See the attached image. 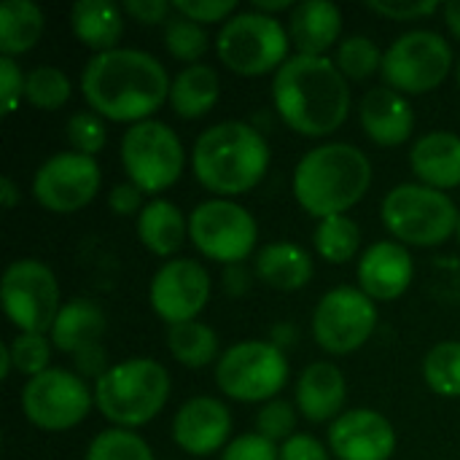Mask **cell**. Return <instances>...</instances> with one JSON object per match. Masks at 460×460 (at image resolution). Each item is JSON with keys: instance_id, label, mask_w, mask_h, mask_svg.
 Listing matches in <instances>:
<instances>
[{"instance_id": "5bb4252c", "label": "cell", "mask_w": 460, "mask_h": 460, "mask_svg": "<svg viewBox=\"0 0 460 460\" xmlns=\"http://www.w3.org/2000/svg\"><path fill=\"white\" fill-rule=\"evenodd\" d=\"M94 407V391L86 380L70 369L51 367L43 375L32 377L22 388V412L24 418L49 434H62L86 420Z\"/></svg>"}, {"instance_id": "681fc988", "label": "cell", "mask_w": 460, "mask_h": 460, "mask_svg": "<svg viewBox=\"0 0 460 460\" xmlns=\"http://www.w3.org/2000/svg\"><path fill=\"white\" fill-rule=\"evenodd\" d=\"M19 202H22V189L16 186L13 178L3 175V178H0V205H3L5 210H13Z\"/></svg>"}, {"instance_id": "8fae6325", "label": "cell", "mask_w": 460, "mask_h": 460, "mask_svg": "<svg viewBox=\"0 0 460 460\" xmlns=\"http://www.w3.org/2000/svg\"><path fill=\"white\" fill-rule=\"evenodd\" d=\"M0 302L19 334H49L65 305L54 270L38 259H16L5 267Z\"/></svg>"}, {"instance_id": "7a4b0ae2", "label": "cell", "mask_w": 460, "mask_h": 460, "mask_svg": "<svg viewBox=\"0 0 460 460\" xmlns=\"http://www.w3.org/2000/svg\"><path fill=\"white\" fill-rule=\"evenodd\" d=\"M350 86L329 57L294 54L272 78V105L302 137H329L350 116Z\"/></svg>"}, {"instance_id": "2e32d148", "label": "cell", "mask_w": 460, "mask_h": 460, "mask_svg": "<svg viewBox=\"0 0 460 460\" xmlns=\"http://www.w3.org/2000/svg\"><path fill=\"white\" fill-rule=\"evenodd\" d=\"M210 272L197 259H170L154 272L148 302L167 326H175L197 321L210 302Z\"/></svg>"}, {"instance_id": "ba28073f", "label": "cell", "mask_w": 460, "mask_h": 460, "mask_svg": "<svg viewBox=\"0 0 460 460\" xmlns=\"http://www.w3.org/2000/svg\"><path fill=\"white\" fill-rule=\"evenodd\" d=\"M288 358L270 340H243L229 345L216 364V385L243 404H267L288 383Z\"/></svg>"}, {"instance_id": "f35d334b", "label": "cell", "mask_w": 460, "mask_h": 460, "mask_svg": "<svg viewBox=\"0 0 460 460\" xmlns=\"http://www.w3.org/2000/svg\"><path fill=\"white\" fill-rule=\"evenodd\" d=\"M296 423H299V410L288 399H272L261 404V410L256 412V434L275 445L288 442L296 434Z\"/></svg>"}, {"instance_id": "f546056e", "label": "cell", "mask_w": 460, "mask_h": 460, "mask_svg": "<svg viewBox=\"0 0 460 460\" xmlns=\"http://www.w3.org/2000/svg\"><path fill=\"white\" fill-rule=\"evenodd\" d=\"M167 350L186 369H205L221 358L218 334L202 321L167 326Z\"/></svg>"}, {"instance_id": "f907efd6", "label": "cell", "mask_w": 460, "mask_h": 460, "mask_svg": "<svg viewBox=\"0 0 460 460\" xmlns=\"http://www.w3.org/2000/svg\"><path fill=\"white\" fill-rule=\"evenodd\" d=\"M294 340H296V329H294V323H288V321L278 323V326L272 329V334H270V342H272V345H278L280 350L291 348V345H294Z\"/></svg>"}, {"instance_id": "74e56055", "label": "cell", "mask_w": 460, "mask_h": 460, "mask_svg": "<svg viewBox=\"0 0 460 460\" xmlns=\"http://www.w3.org/2000/svg\"><path fill=\"white\" fill-rule=\"evenodd\" d=\"M65 135H67V143L75 154L97 156L108 143V124L94 111H78L67 119Z\"/></svg>"}, {"instance_id": "484cf974", "label": "cell", "mask_w": 460, "mask_h": 460, "mask_svg": "<svg viewBox=\"0 0 460 460\" xmlns=\"http://www.w3.org/2000/svg\"><path fill=\"white\" fill-rule=\"evenodd\" d=\"M127 13L121 5L111 0H78L70 8V30L81 46L94 54H105L119 49L124 38Z\"/></svg>"}, {"instance_id": "cb8c5ba5", "label": "cell", "mask_w": 460, "mask_h": 460, "mask_svg": "<svg viewBox=\"0 0 460 460\" xmlns=\"http://www.w3.org/2000/svg\"><path fill=\"white\" fill-rule=\"evenodd\" d=\"M105 334H108L105 310L94 299L75 296L62 305V310L49 332V340H51L54 350L67 353L73 358L94 345H102Z\"/></svg>"}, {"instance_id": "83f0119b", "label": "cell", "mask_w": 460, "mask_h": 460, "mask_svg": "<svg viewBox=\"0 0 460 460\" xmlns=\"http://www.w3.org/2000/svg\"><path fill=\"white\" fill-rule=\"evenodd\" d=\"M218 97H221V78L216 67L205 62L186 65L172 78V86H170V105L186 121L208 116L216 108Z\"/></svg>"}, {"instance_id": "b9f144b4", "label": "cell", "mask_w": 460, "mask_h": 460, "mask_svg": "<svg viewBox=\"0 0 460 460\" xmlns=\"http://www.w3.org/2000/svg\"><path fill=\"white\" fill-rule=\"evenodd\" d=\"M218 460H280V447L264 437L253 434H240L232 439Z\"/></svg>"}, {"instance_id": "52a82bcc", "label": "cell", "mask_w": 460, "mask_h": 460, "mask_svg": "<svg viewBox=\"0 0 460 460\" xmlns=\"http://www.w3.org/2000/svg\"><path fill=\"white\" fill-rule=\"evenodd\" d=\"M288 27L278 16L259 11H237L229 22L221 24L216 38L218 62L245 78L278 73L291 57Z\"/></svg>"}, {"instance_id": "277c9868", "label": "cell", "mask_w": 460, "mask_h": 460, "mask_svg": "<svg viewBox=\"0 0 460 460\" xmlns=\"http://www.w3.org/2000/svg\"><path fill=\"white\" fill-rule=\"evenodd\" d=\"M372 186V162L353 143H323L310 148L294 167L291 189L299 208L323 221L345 216Z\"/></svg>"}, {"instance_id": "db71d44e", "label": "cell", "mask_w": 460, "mask_h": 460, "mask_svg": "<svg viewBox=\"0 0 460 460\" xmlns=\"http://www.w3.org/2000/svg\"><path fill=\"white\" fill-rule=\"evenodd\" d=\"M11 372H13V361H11V348L5 342L0 345V380H8Z\"/></svg>"}, {"instance_id": "7dc6e473", "label": "cell", "mask_w": 460, "mask_h": 460, "mask_svg": "<svg viewBox=\"0 0 460 460\" xmlns=\"http://www.w3.org/2000/svg\"><path fill=\"white\" fill-rule=\"evenodd\" d=\"M73 367H75V375H81L84 380H94V383H97L113 364H108L105 348H102V345H94V348H89V350L73 356Z\"/></svg>"}, {"instance_id": "30bf717a", "label": "cell", "mask_w": 460, "mask_h": 460, "mask_svg": "<svg viewBox=\"0 0 460 460\" xmlns=\"http://www.w3.org/2000/svg\"><path fill=\"white\" fill-rule=\"evenodd\" d=\"M189 240L199 256L216 264H245L256 256L259 224L240 202L213 197L189 213Z\"/></svg>"}, {"instance_id": "d6986e66", "label": "cell", "mask_w": 460, "mask_h": 460, "mask_svg": "<svg viewBox=\"0 0 460 460\" xmlns=\"http://www.w3.org/2000/svg\"><path fill=\"white\" fill-rule=\"evenodd\" d=\"M358 288L375 302H394L404 296L415 278V261L407 245L396 240H380L369 245L358 259Z\"/></svg>"}, {"instance_id": "3957f363", "label": "cell", "mask_w": 460, "mask_h": 460, "mask_svg": "<svg viewBox=\"0 0 460 460\" xmlns=\"http://www.w3.org/2000/svg\"><path fill=\"white\" fill-rule=\"evenodd\" d=\"M270 143L248 121H218L208 127L191 151V170L202 189L221 199L253 191L270 170Z\"/></svg>"}, {"instance_id": "f6af8a7d", "label": "cell", "mask_w": 460, "mask_h": 460, "mask_svg": "<svg viewBox=\"0 0 460 460\" xmlns=\"http://www.w3.org/2000/svg\"><path fill=\"white\" fill-rule=\"evenodd\" d=\"M121 8L137 24H167L170 16L175 13L172 3L167 0H127Z\"/></svg>"}, {"instance_id": "f1b7e54d", "label": "cell", "mask_w": 460, "mask_h": 460, "mask_svg": "<svg viewBox=\"0 0 460 460\" xmlns=\"http://www.w3.org/2000/svg\"><path fill=\"white\" fill-rule=\"evenodd\" d=\"M46 13L32 0H5L0 5V57H22L38 46Z\"/></svg>"}, {"instance_id": "e0dca14e", "label": "cell", "mask_w": 460, "mask_h": 460, "mask_svg": "<svg viewBox=\"0 0 460 460\" xmlns=\"http://www.w3.org/2000/svg\"><path fill=\"white\" fill-rule=\"evenodd\" d=\"M329 450L337 460H391L396 453V429L377 410H345L329 426Z\"/></svg>"}, {"instance_id": "4fadbf2b", "label": "cell", "mask_w": 460, "mask_h": 460, "mask_svg": "<svg viewBox=\"0 0 460 460\" xmlns=\"http://www.w3.org/2000/svg\"><path fill=\"white\" fill-rule=\"evenodd\" d=\"M380 313L358 286H337L321 296L313 310V340L329 356L361 350L377 332Z\"/></svg>"}, {"instance_id": "9c48e42d", "label": "cell", "mask_w": 460, "mask_h": 460, "mask_svg": "<svg viewBox=\"0 0 460 460\" xmlns=\"http://www.w3.org/2000/svg\"><path fill=\"white\" fill-rule=\"evenodd\" d=\"M127 181L143 194H162L172 189L186 167V148L178 132L156 119L132 124L119 146Z\"/></svg>"}, {"instance_id": "1f68e13d", "label": "cell", "mask_w": 460, "mask_h": 460, "mask_svg": "<svg viewBox=\"0 0 460 460\" xmlns=\"http://www.w3.org/2000/svg\"><path fill=\"white\" fill-rule=\"evenodd\" d=\"M426 385L445 399H460V340L437 342L423 358Z\"/></svg>"}, {"instance_id": "7402d4cb", "label": "cell", "mask_w": 460, "mask_h": 460, "mask_svg": "<svg viewBox=\"0 0 460 460\" xmlns=\"http://www.w3.org/2000/svg\"><path fill=\"white\" fill-rule=\"evenodd\" d=\"M288 38L296 54L326 57L342 43V11L332 0H302L288 13Z\"/></svg>"}, {"instance_id": "816d5d0a", "label": "cell", "mask_w": 460, "mask_h": 460, "mask_svg": "<svg viewBox=\"0 0 460 460\" xmlns=\"http://www.w3.org/2000/svg\"><path fill=\"white\" fill-rule=\"evenodd\" d=\"M442 19H445V27L450 30V35L460 40V0L442 5Z\"/></svg>"}, {"instance_id": "ab89813d", "label": "cell", "mask_w": 460, "mask_h": 460, "mask_svg": "<svg viewBox=\"0 0 460 460\" xmlns=\"http://www.w3.org/2000/svg\"><path fill=\"white\" fill-rule=\"evenodd\" d=\"M172 11L197 22V24H216L229 22L237 13L234 0H172Z\"/></svg>"}, {"instance_id": "7bdbcfd3", "label": "cell", "mask_w": 460, "mask_h": 460, "mask_svg": "<svg viewBox=\"0 0 460 460\" xmlns=\"http://www.w3.org/2000/svg\"><path fill=\"white\" fill-rule=\"evenodd\" d=\"M24 78L27 73H22L13 57H0V113L3 116H11L19 108L24 97Z\"/></svg>"}, {"instance_id": "11a10c76", "label": "cell", "mask_w": 460, "mask_h": 460, "mask_svg": "<svg viewBox=\"0 0 460 460\" xmlns=\"http://www.w3.org/2000/svg\"><path fill=\"white\" fill-rule=\"evenodd\" d=\"M456 78H458V86H460V59H458V65H456Z\"/></svg>"}, {"instance_id": "8d00e7d4", "label": "cell", "mask_w": 460, "mask_h": 460, "mask_svg": "<svg viewBox=\"0 0 460 460\" xmlns=\"http://www.w3.org/2000/svg\"><path fill=\"white\" fill-rule=\"evenodd\" d=\"M8 348H11L13 372L24 375L27 380H32V377L43 375L46 369H51L49 361H51L54 345H51L49 334H16L8 342Z\"/></svg>"}, {"instance_id": "5b68a950", "label": "cell", "mask_w": 460, "mask_h": 460, "mask_svg": "<svg viewBox=\"0 0 460 460\" xmlns=\"http://www.w3.org/2000/svg\"><path fill=\"white\" fill-rule=\"evenodd\" d=\"M94 410L113 429H140L170 402L172 377L154 358H127L113 364L94 385Z\"/></svg>"}, {"instance_id": "603a6c76", "label": "cell", "mask_w": 460, "mask_h": 460, "mask_svg": "<svg viewBox=\"0 0 460 460\" xmlns=\"http://www.w3.org/2000/svg\"><path fill=\"white\" fill-rule=\"evenodd\" d=\"M410 167L418 183L450 191L460 186V135L456 132H426L410 148Z\"/></svg>"}, {"instance_id": "6da1fadb", "label": "cell", "mask_w": 460, "mask_h": 460, "mask_svg": "<svg viewBox=\"0 0 460 460\" xmlns=\"http://www.w3.org/2000/svg\"><path fill=\"white\" fill-rule=\"evenodd\" d=\"M170 73L148 51L113 49L94 54L81 73V94L89 111L105 121L140 124L170 102Z\"/></svg>"}, {"instance_id": "c3c4849f", "label": "cell", "mask_w": 460, "mask_h": 460, "mask_svg": "<svg viewBox=\"0 0 460 460\" xmlns=\"http://www.w3.org/2000/svg\"><path fill=\"white\" fill-rule=\"evenodd\" d=\"M253 272L245 267V264H232V267H224V291L232 296V299H240L251 291L253 286Z\"/></svg>"}, {"instance_id": "8992f818", "label": "cell", "mask_w": 460, "mask_h": 460, "mask_svg": "<svg viewBox=\"0 0 460 460\" xmlns=\"http://www.w3.org/2000/svg\"><path fill=\"white\" fill-rule=\"evenodd\" d=\"M380 218L396 243L437 248L456 234L460 210L447 191L423 183H399L383 197Z\"/></svg>"}, {"instance_id": "ac0fdd59", "label": "cell", "mask_w": 460, "mask_h": 460, "mask_svg": "<svg viewBox=\"0 0 460 460\" xmlns=\"http://www.w3.org/2000/svg\"><path fill=\"white\" fill-rule=\"evenodd\" d=\"M232 412L216 396H194L183 402L172 418V442L194 458L216 456L229 445Z\"/></svg>"}, {"instance_id": "bcb514c9", "label": "cell", "mask_w": 460, "mask_h": 460, "mask_svg": "<svg viewBox=\"0 0 460 460\" xmlns=\"http://www.w3.org/2000/svg\"><path fill=\"white\" fill-rule=\"evenodd\" d=\"M108 208H111L116 216H121V218H127V216H140V210L146 208L143 191H140L135 183H129V181L116 183V186L108 191Z\"/></svg>"}, {"instance_id": "4316f807", "label": "cell", "mask_w": 460, "mask_h": 460, "mask_svg": "<svg viewBox=\"0 0 460 460\" xmlns=\"http://www.w3.org/2000/svg\"><path fill=\"white\" fill-rule=\"evenodd\" d=\"M189 237V216L170 199H151L137 216V240L154 256L170 261Z\"/></svg>"}, {"instance_id": "9f6ffc18", "label": "cell", "mask_w": 460, "mask_h": 460, "mask_svg": "<svg viewBox=\"0 0 460 460\" xmlns=\"http://www.w3.org/2000/svg\"><path fill=\"white\" fill-rule=\"evenodd\" d=\"M456 237H458V243H460V218H458V229H456Z\"/></svg>"}, {"instance_id": "44dd1931", "label": "cell", "mask_w": 460, "mask_h": 460, "mask_svg": "<svg viewBox=\"0 0 460 460\" xmlns=\"http://www.w3.org/2000/svg\"><path fill=\"white\" fill-rule=\"evenodd\" d=\"M348 380L332 361H313L296 380L294 404L310 423H334L345 412Z\"/></svg>"}, {"instance_id": "9a60e30c", "label": "cell", "mask_w": 460, "mask_h": 460, "mask_svg": "<svg viewBox=\"0 0 460 460\" xmlns=\"http://www.w3.org/2000/svg\"><path fill=\"white\" fill-rule=\"evenodd\" d=\"M102 186V172L94 156L59 151L49 156L32 175V199L49 213L84 210Z\"/></svg>"}, {"instance_id": "f5cc1de1", "label": "cell", "mask_w": 460, "mask_h": 460, "mask_svg": "<svg viewBox=\"0 0 460 460\" xmlns=\"http://www.w3.org/2000/svg\"><path fill=\"white\" fill-rule=\"evenodd\" d=\"M294 5H296V3H291V0H253V3H251L253 11L267 13V16H275V13H283V11L291 13Z\"/></svg>"}, {"instance_id": "836d02e7", "label": "cell", "mask_w": 460, "mask_h": 460, "mask_svg": "<svg viewBox=\"0 0 460 460\" xmlns=\"http://www.w3.org/2000/svg\"><path fill=\"white\" fill-rule=\"evenodd\" d=\"M383 57L385 51H380V46L369 35H348L337 46L334 65L348 81H367L383 70Z\"/></svg>"}, {"instance_id": "d590c367", "label": "cell", "mask_w": 460, "mask_h": 460, "mask_svg": "<svg viewBox=\"0 0 460 460\" xmlns=\"http://www.w3.org/2000/svg\"><path fill=\"white\" fill-rule=\"evenodd\" d=\"M84 460H156L151 445L129 429H105L100 431L89 447Z\"/></svg>"}, {"instance_id": "ee69618b", "label": "cell", "mask_w": 460, "mask_h": 460, "mask_svg": "<svg viewBox=\"0 0 460 460\" xmlns=\"http://www.w3.org/2000/svg\"><path fill=\"white\" fill-rule=\"evenodd\" d=\"M280 460H332V450L310 434H294L280 445Z\"/></svg>"}, {"instance_id": "60d3db41", "label": "cell", "mask_w": 460, "mask_h": 460, "mask_svg": "<svg viewBox=\"0 0 460 460\" xmlns=\"http://www.w3.org/2000/svg\"><path fill=\"white\" fill-rule=\"evenodd\" d=\"M367 11L383 16V19H394V22H420L434 16L437 11H442L439 3L434 0H369Z\"/></svg>"}, {"instance_id": "ffe728a7", "label": "cell", "mask_w": 460, "mask_h": 460, "mask_svg": "<svg viewBox=\"0 0 460 460\" xmlns=\"http://www.w3.org/2000/svg\"><path fill=\"white\" fill-rule=\"evenodd\" d=\"M358 119L364 135L380 148H399L415 132V111L407 94L385 84L367 89L358 102Z\"/></svg>"}, {"instance_id": "7c38bea8", "label": "cell", "mask_w": 460, "mask_h": 460, "mask_svg": "<svg viewBox=\"0 0 460 460\" xmlns=\"http://www.w3.org/2000/svg\"><path fill=\"white\" fill-rule=\"evenodd\" d=\"M453 73V46L434 30L399 35L383 57V84L402 94H429Z\"/></svg>"}, {"instance_id": "e575fe53", "label": "cell", "mask_w": 460, "mask_h": 460, "mask_svg": "<svg viewBox=\"0 0 460 460\" xmlns=\"http://www.w3.org/2000/svg\"><path fill=\"white\" fill-rule=\"evenodd\" d=\"M164 49L178 62L199 65V59L210 49V35L202 24H197L181 13H172L170 22L164 24Z\"/></svg>"}, {"instance_id": "d6a6232c", "label": "cell", "mask_w": 460, "mask_h": 460, "mask_svg": "<svg viewBox=\"0 0 460 460\" xmlns=\"http://www.w3.org/2000/svg\"><path fill=\"white\" fill-rule=\"evenodd\" d=\"M73 94V81L57 65H38L24 78V100L38 111H59Z\"/></svg>"}, {"instance_id": "4dcf8cb0", "label": "cell", "mask_w": 460, "mask_h": 460, "mask_svg": "<svg viewBox=\"0 0 460 460\" xmlns=\"http://www.w3.org/2000/svg\"><path fill=\"white\" fill-rule=\"evenodd\" d=\"M315 251L329 264H348L361 251V226L350 216H332L318 221L313 232Z\"/></svg>"}, {"instance_id": "d4e9b609", "label": "cell", "mask_w": 460, "mask_h": 460, "mask_svg": "<svg viewBox=\"0 0 460 460\" xmlns=\"http://www.w3.org/2000/svg\"><path fill=\"white\" fill-rule=\"evenodd\" d=\"M253 275L261 286L275 291H299L313 275V256L296 243H267L253 256Z\"/></svg>"}]
</instances>
